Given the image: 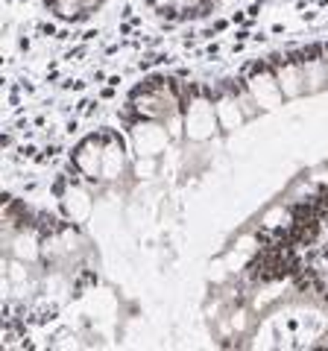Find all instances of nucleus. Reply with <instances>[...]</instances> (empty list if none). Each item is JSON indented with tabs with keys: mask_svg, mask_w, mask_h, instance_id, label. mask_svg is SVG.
I'll return each mask as SVG.
<instances>
[{
	"mask_svg": "<svg viewBox=\"0 0 328 351\" xmlns=\"http://www.w3.org/2000/svg\"><path fill=\"white\" fill-rule=\"evenodd\" d=\"M147 9L167 24H191L209 18L223 0H144Z\"/></svg>",
	"mask_w": 328,
	"mask_h": 351,
	"instance_id": "3",
	"label": "nucleus"
},
{
	"mask_svg": "<svg viewBox=\"0 0 328 351\" xmlns=\"http://www.w3.org/2000/svg\"><path fill=\"white\" fill-rule=\"evenodd\" d=\"M135 97H141V114H147V117L167 114L176 106V94H173L170 80H152L147 85H141Z\"/></svg>",
	"mask_w": 328,
	"mask_h": 351,
	"instance_id": "4",
	"label": "nucleus"
},
{
	"mask_svg": "<svg viewBox=\"0 0 328 351\" xmlns=\"http://www.w3.org/2000/svg\"><path fill=\"white\" fill-rule=\"evenodd\" d=\"M124 161H126V149H124V141L115 132L91 135L73 152V164L82 173V179L100 182V184L117 179L120 170H124Z\"/></svg>",
	"mask_w": 328,
	"mask_h": 351,
	"instance_id": "2",
	"label": "nucleus"
},
{
	"mask_svg": "<svg viewBox=\"0 0 328 351\" xmlns=\"http://www.w3.org/2000/svg\"><path fill=\"white\" fill-rule=\"evenodd\" d=\"M3 290L6 307L47 316L68 304L89 278L91 249L73 226L56 217L6 202Z\"/></svg>",
	"mask_w": 328,
	"mask_h": 351,
	"instance_id": "1",
	"label": "nucleus"
},
{
	"mask_svg": "<svg viewBox=\"0 0 328 351\" xmlns=\"http://www.w3.org/2000/svg\"><path fill=\"white\" fill-rule=\"evenodd\" d=\"M41 3L53 18L65 21V24H80V21L94 18L108 0H41Z\"/></svg>",
	"mask_w": 328,
	"mask_h": 351,
	"instance_id": "5",
	"label": "nucleus"
}]
</instances>
